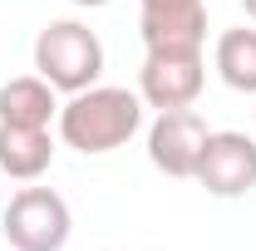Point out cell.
I'll list each match as a JSON object with an SVG mask.
<instances>
[{
	"label": "cell",
	"mask_w": 256,
	"mask_h": 251,
	"mask_svg": "<svg viewBox=\"0 0 256 251\" xmlns=\"http://www.w3.org/2000/svg\"><path fill=\"white\" fill-rule=\"evenodd\" d=\"M143 98L118 84H89L79 94H69V104H60V138L79 153H114L143 128Z\"/></svg>",
	"instance_id": "cell-1"
},
{
	"label": "cell",
	"mask_w": 256,
	"mask_h": 251,
	"mask_svg": "<svg viewBox=\"0 0 256 251\" xmlns=\"http://www.w3.org/2000/svg\"><path fill=\"white\" fill-rule=\"evenodd\" d=\"M34 74L60 94H79L104 74V44L84 20H50L34 34Z\"/></svg>",
	"instance_id": "cell-2"
},
{
	"label": "cell",
	"mask_w": 256,
	"mask_h": 251,
	"mask_svg": "<svg viewBox=\"0 0 256 251\" xmlns=\"http://www.w3.org/2000/svg\"><path fill=\"white\" fill-rule=\"evenodd\" d=\"M0 232L15 251H64L74 217H69V202L54 188H20L10 197L5 217H0Z\"/></svg>",
	"instance_id": "cell-3"
},
{
	"label": "cell",
	"mask_w": 256,
	"mask_h": 251,
	"mask_svg": "<svg viewBox=\"0 0 256 251\" xmlns=\"http://www.w3.org/2000/svg\"><path fill=\"white\" fill-rule=\"evenodd\" d=\"M207 84L202 50H148L138 69V98L148 108H192Z\"/></svg>",
	"instance_id": "cell-4"
},
{
	"label": "cell",
	"mask_w": 256,
	"mask_h": 251,
	"mask_svg": "<svg viewBox=\"0 0 256 251\" xmlns=\"http://www.w3.org/2000/svg\"><path fill=\"white\" fill-rule=\"evenodd\" d=\"M192 178L212 197H246L256 188V138L252 133H236V128L207 133Z\"/></svg>",
	"instance_id": "cell-5"
},
{
	"label": "cell",
	"mask_w": 256,
	"mask_h": 251,
	"mask_svg": "<svg viewBox=\"0 0 256 251\" xmlns=\"http://www.w3.org/2000/svg\"><path fill=\"white\" fill-rule=\"evenodd\" d=\"M207 133L212 128L197 108H158V118L148 128V162L162 178H192Z\"/></svg>",
	"instance_id": "cell-6"
},
{
	"label": "cell",
	"mask_w": 256,
	"mask_h": 251,
	"mask_svg": "<svg viewBox=\"0 0 256 251\" xmlns=\"http://www.w3.org/2000/svg\"><path fill=\"white\" fill-rule=\"evenodd\" d=\"M138 30L148 50H202L207 0H138Z\"/></svg>",
	"instance_id": "cell-7"
},
{
	"label": "cell",
	"mask_w": 256,
	"mask_h": 251,
	"mask_svg": "<svg viewBox=\"0 0 256 251\" xmlns=\"http://www.w3.org/2000/svg\"><path fill=\"white\" fill-rule=\"evenodd\" d=\"M54 162V138L50 128H25V124H0V172L15 182L44 178Z\"/></svg>",
	"instance_id": "cell-8"
},
{
	"label": "cell",
	"mask_w": 256,
	"mask_h": 251,
	"mask_svg": "<svg viewBox=\"0 0 256 251\" xmlns=\"http://www.w3.org/2000/svg\"><path fill=\"white\" fill-rule=\"evenodd\" d=\"M60 89L40 74H20L0 84V124H25V128H50L60 118Z\"/></svg>",
	"instance_id": "cell-9"
},
{
	"label": "cell",
	"mask_w": 256,
	"mask_h": 251,
	"mask_svg": "<svg viewBox=\"0 0 256 251\" xmlns=\"http://www.w3.org/2000/svg\"><path fill=\"white\" fill-rule=\"evenodd\" d=\"M217 74H222L226 89H236V94H256V30L246 25H232V30L217 34Z\"/></svg>",
	"instance_id": "cell-10"
},
{
	"label": "cell",
	"mask_w": 256,
	"mask_h": 251,
	"mask_svg": "<svg viewBox=\"0 0 256 251\" xmlns=\"http://www.w3.org/2000/svg\"><path fill=\"white\" fill-rule=\"evenodd\" d=\"M69 5H84V10H98V5H108V0H69Z\"/></svg>",
	"instance_id": "cell-11"
},
{
	"label": "cell",
	"mask_w": 256,
	"mask_h": 251,
	"mask_svg": "<svg viewBox=\"0 0 256 251\" xmlns=\"http://www.w3.org/2000/svg\"><path fill=\"white\" fill-rule=\"evenodd\" d=\"M242 10H246V20H256V0H242Z\"/></svg>",
	"instance_id": "cell-12"
}]
</instances>
